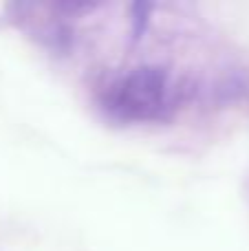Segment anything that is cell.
Returning a JSON list of instances; mask_svg holds the SVG:
<instances>
[{
	"label": "cell",
	"mask_w": 249,
	"mask_h": 251,
	"mask_svg": "<svg viewBox=\"0 0 249 251\" xmlns=\"http://www.w3.org/2000/svg\"><path fill=\"white\" fill-rule=\"evenodd\" d=\"M168 100V75L154 66H141L115 86L110 108L124 119L146 122L161 115Z\"/></svg>",
	"instance_id": "cell-1"
}]
</instances>
